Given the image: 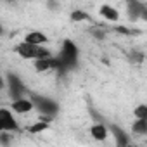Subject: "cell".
Wrapping results in <instances>:
<instances>
[{
	"label": "cell",
	"instance_id": "obj_9",
	"mask_svg": "<svg viewBox=\"0 0 147 147\" xmlns=\"http://www.w3.org/2000/svg\"><path fill=\"white\" fill-rule=\"evenodd\" d=\"M107 128H109V135L114 137L116 145H119V147H128V145H130L131 137H130V133H126L121 126H118V125H107Z\"/></svg>",
	"mask_w": 147,
	"mask_h": 147
},
{
	"label": "cell",
	"instance_id": "obj_2",
	"mask_svg": "<svg viewBox=\"0 0 147 147\" xmlns=\"http://www.w3.org/2000/svg\"><path fill=\"white\" fill-rule=\"evenodd\" d=\"M14 52L21 59H26V61H35V59H40V57H45V55L52 54L45 45H33V43H28V42L18 43L14 47Z\"/></svg>",
	"mask_w": 147,
	"mask_h": 147
},
{
	"label": "cell",
	"instance_id": "obj_3",
	"mask_svg": "<svg viewBox=\"0 0 147 147\" xmlns=\"http://www.w3.org/2000/svg\"><path fill=\"white\" fill-rule=\"evenodd\" d=\"M31 100H33L35 109L38 111V114L54 118L59 113V102L54 100V99H50V97H45V95H40V94H33Z\"/></svg>",
	"mask_w": 147,
	"mask_h": 147
},
{
	"label": "cell",
	"instance_id": "obj_20",
	"mask_svg": "<svg viewBox=\"0 0 147 147\" xmlns=\"http://www.w3.org/2000/svg\"><path fill=\"white\" fill-rule=\"evenodd\" d=\"M2 90H5V78L0 75V92H2Z\"/></svg>",
	"mask_w": 147,
	"mask_h": 147
},
{
	"label": "cell",
	"instance_id": "obj_15",
	"mask_svg": "<svg viewBox=\"0 0 147 147\" xmlns=\"http://www.w3.org/2000/svg\"><path fill=\"white\" fill-rule=\"evenodd\" d=\"M49 128H50V123L38 118L31 126H28V131H30V133H42V131H45V130H49Z\"/></svg>",
	"mask_w": 147,
	"mask_h": 147
},
{
	"label": "cell",
	"instance_id": "obj_17",
	"mask_svg": "<svg viewBox=\"0 0 147 147\" xmlns=\"http://www.w3.org/2000/svg\"><path fill=\"white\" fill-rule=\"evenodd\" d=\"M114 31L119 33V35H125V36L133 35V30H130V28H126V26H123V24H116V26H114Z\"/></svg>",
	"mask_w": 147,
	"mask_h": 147
},
{
	"label": "cell",
	"instance_id": "obj_11",
	"mask_svg": "<svg viewBox=\"0 0 147 147\" xmlns=\"http://www.w3.org/2000/svg\"><path fill=\"white\" fill-rule=\"evenodd\" d=\"M23 42L33 43V45H47V43H49V36H47L43 31L33 30V31H28V33L23 36Z\"/></svg>",
	"mask_w": 147,
	"mask_h": 147
},
{
	"label": "cell",
	"instance_id": "obj_13",
	"mask_svg": "<svg viewBox=\"0 0 147 147\" xmlns=\"http://www.w3.org/2000/svg\"><path fill=\"white\" fill-rule=\"evenodd\" d=\"M69 19L71 23H85V21H90V14L85 12L83 9H75L69 14Z\"/></svg>",
	"mask_w": 147,
	"mask_h": 147
},
{
	"label": "cell",
	"instance_id": "obj_18",
	"mask_svg": "<svg viewBox=\"0 0 147 147\" xmlns=\"http://www.w3.org/2000/svg\"><path fill=\"white\" fill-rule=\"evenodd\" d=\"M11 142H12L11 131H0V144H2V145H9Z\"/></svg>",
	"mask_w": 147,
	"mask_h": 147
},
{
	"label": "cell",
	"instance_id": "obj_16",
	"mask_svg": "<svg viewBox=\"0 0 147 147\" xmlns=\"http://www.w3.org/2000/svg\"><path fill=\"white\" fill-rule=\"evenodd\" d=\"M133 116L137 119H147V106L145 104H138L135 109H133Z\"/></svg>",
	"mask_w": 147,
	"mask_h": 147
},
{
	"label": "cell",
	"instance_id": "obj_10",
	"mask_svg": "<svg viewBox=\"0 0 147 147\" xmlns=\"http://www.w3.org/2000/svg\"><path fill=\"white\" fill-rule=\"evenodd\" d=\"M99 16L109 23H118L119 21V11L114 7V5H109V4H104L99 7Z\"/></svg>",
	"mask_w": 147,
	"mask_h": 147
},
{
	"label": "cell",
	"instance_id": "obj_4",
	"mask_svg": "<svg viewBox=\"0 0 147 147\" xmlns=\"http://www.w3.org/2000/svg\"><path fill=\"white\" fill-rule=\"evenodd\" d=\"M4 78H5V90H7L11 99L24 97L26 85H24V82H23V78L19 75H16V73H7Z\"/></svg>",
	"mask_w": 147,
	"mask_h": 147
},
{
	"label": "cell",
	"instance_id": "obj_19",
	"mask_svg": "<svg viewBox=\"0 0 147 147\" xmlns=\"http://www.w3.org/2000/svg\"><path fill=\"white\" fill-rule=\"evenodd\" d=\"M92 35H94L97 40H104V38H106V30H99V28H95V30L92 31Z\"/></svg>",
	"mask_w": 147,
	"mask_h": 147
},
{
	"label": "cell",
	"instance_id": "obj_5",
	"mask_svg": "<svg viewBox=\"0 0 147 147\" xmlns=\"http://www.w3.org/2000/svg\"><path fill=\"white\" fill-rule=\"evenodd\" d=\"M126 12L130 21H147V7L142 0H126Z\"/></svg>",
	"mask_w": 147,
	"mask_h": 147
},
{
	"label": "cell",
	"instance_id": "obj_6",
	"mask_svg": "<svg viewBox=\"0 0 147 147\" xmlns=\"http://www.w3.org/2000/svg\"><path fill=\"white\" fill-rule=\"evenodd\" d=\"M19 123L14 116V113L7 107H0V131H18Z\"/></svg>",
	"mask_w": 147,
	"mask_h": 147
},
{
	"label": "cell",
	"instance_id": "obj_1",
	"mask_svg": "<svg viewBox=\"0 0 147 147\" xmlns=\"http://www.w3.org/2000/svg\"><path fill=\"white\" fill-rule=\"evenodd\" d=\"M57 59H59V69H57L59 73H66V71L75 69L76 64H78V59H80L78 45L73 40H64Z\"/></svg>",
	"mask_w": 147,
	"mask_h": 147
},
{
	"label": "cell",
	"instance_id": "obj_21",
	"mask_svg": "<svg viewBox=\"0 0 147 147\" xmlns=\"http://www.w3.org/2000/svg\"><path fill=\"white\" fill-rule=\"evenodd\" d=\"M2 33H4V28H2V26H0V35H2Z\"/></svg>",
	"mask_w": 147,
	"mask_h": 147
},
{
	"label": "cell",
	"instance_id": "obj_12",
	"mask_svg": "<svg viewBox=\"0 0 147 147\" xmlns=\"http://www.w3.org/2000/svg\"><path fill=\"white\" fill-rule=\"evenodd\" d=\"M90 135L92 138H95L97 142H104L107 137H109V128L107 125H104L102 121H97L90 126Z\"/></svg>",
	"mask_w": 147,
	"mask_h": 147
},
{
	"label": "cell",
	"instance_id": "obj_7",
	"mask_svg": "<svg viewBox=\"0 0 147 147\" xmlns=\"http://www.w3.org/2000/svg\"><path fill=\"white\" fill-rule=\"evenodd\" d=\"M33 66L38 73H47V71H57L59 69V59L55 55H45V57H40V59H35L33 61Z\"/></svg>",
	"mask_w": 147,
	"mask_h": 147
},
{
	"label": "cell",
	"instance_id": "obj_14",
	"mask_svg": "<svg viewBox=\"0 0 147 147\" xmlns=\"http://www.w3.org/2000/svg\"><path fill=\"white\" fill-rule=\"evenodd\" d=\"M131 133L133 135H147V119H137L131 125Z\"/></svg>",
	"mask_w": 147,
	"mask_h": 147
},
{
	"label": "cell",
	"instance_id": "obj_8",
	"mask_svg": "<svg viewBox=\"0 0 147 147\" xmlns=\"http://www.w3.org/2000/svg\"><path fill=\"white\" fill-rule=\"evenodd\" d=\"M35 109L31 97H19V99H12L11 102V111L14 114H28Z\"/></svg>",
	"mask_w": 147,
	"mask_h": 147
}]
</instances>
